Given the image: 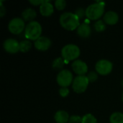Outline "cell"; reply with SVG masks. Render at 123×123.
Returning <instances> with one entry per match:
<instances>
[{
    "label": "cell",
    "mask_w": 123,
    "mask_h": 123,
    "mask_svg": "<svg viewBox=\"0 0 123 123\" xmlns=\"http://www.w3.org/2000/svg\"><path fill=\"white\" fill-rule=\"evenodd\" d=\"M44 2V1L43 0H35V1H30V3L32 4V5H35V6H37V5H41Z\"/></svg>",
    "instance_id": "cell-27"
},
{
    "label": "cell",
    "mask_w": 123,
    "mask_h": 123,
    "mask_svg": "<svg viewBox=\"0 0 123 123\" xmlns=\"http://www.w3.org/2000/svg\"><path fill=\"white\" fill-rule=\"evenodd\" d=\"M89 81L86 76H77L73 81L72 88L78 94L84 93L89 85Z\"/></svg>",
    "instance_id": "cell-5"
},
{
    "label": "cell",
    "mask_w": 123,
    "mask_h": 123,
    "mask_svg": "<svg viewBox=\"0 0 123 123\" xmlns=\"http://www.w3.org/2000/svg\"><path fill=\"white\" fill-rule=\"evenodd\" d=\"M25 21L23 19L19 17H15L12 19L8 25L9 32L14 35H19L22 33L23 30H25Z\"/></svg>",
    "instance_id": "cell-6"
},
{
    "label": "cell",
    "mask_w": 123,
    "mask_h": 123,
    "mask_svg": "<svg viewBox=\"0 0 123 123\" xmlns=\"http://www.w3.org/2000/svg\"><path fill=\"white\" fill-rule=\"evenodd\" d=\"M82 117L79 115H71L69 118L68 123H81Z\"/></svg>",
    "instance_id": "cell-23"
},
{
    "label": "cell",
    "mask_w": 123,
    "mask_h": 123,
    "mask_svg": "<svg viewBox=\"0 0 123 123\" xmlns=\"http://www.w3.org/2000/svg\"><path fill=\"white\" fill-rule=\"evenodd\" d=\"M53 6L49 1H44L40 6V12L44 17H49L53 13Z\"/></svg>",
    "instance_id": "cell-12"
},
{
    "label": "cell",
    "mask_w": 123,
    "mask_h": 123,
    "mask_svg": "<svg viewBox=\"0 0 123 123\" xmlns=\"http://www.w3.org/2000/svg\"><path fill=\"white\" fill-rule=\"evenodd\" d=\"M105 3L104 1H97L89 5L86 9V16L91 20H97L99 19L105 12Z\"/></svg>",
    "instance_id": "cell-2"
},
{
    "label": "cell",
    "mask_w": 123,
    "mask_h": 123,
    "mask_svg": "<svg viewBox=\"0 0 123 123\" xmlns=\"http://www.w3.org/2000/svg\"><path fill=\"white\" fill-rule=\"evenodd\" d=\"M36 16H37L36 12L33 9H31V8H27L25 9L22 13V19L25 21L30 22H32V20L36 17Z\"/></svg>",
    "instance_id": "cell-16"
},
{
    "label": "cell",
    "mask_w": 123,
    "mask_h": 123,
    "mask_svg": "<svg viewBox=\"0 0 123 123\" xmlns=\"http://www.w3.org/2000/svg\"><path fill=\"white\" fill-rule=\"evenodd\" d=\"M71 67L73 71L79 76H85L88 71V66L86 63L81 60H76L74 61Z\"/></svg>",
    "instance_id": "cell-10"
},
{
    "label": "cell",
    "mask_w": 123,
    "mask_h": 123,
    "mask_svg": "<svg viewBox=\"0 0 123 123\" xmlns=\"http://www.w3.org/2000/svg\"><path fill=\"white\" fill-rule=\"evenodd\" d=\"M64 63H65V61L62 58H57L53 61L52 63V67L55 70H60L63 68Z\"/></svg>",
    "instance_id": "cell-19"
},
{
    "label": "cell",
    "mask_w": 123,
    "mask_h": 123,
    "mask_svg": "<svg viewBox=\"0 0 123 123\" xmlns=\"http://www.w3.org/2000/svg\"><path fill=\"white\" fill-rule=\"evenodd\" d=\"M69 89L67 87H61L59 90V94L62 97H66L69 94Z\"/></svg>",
    "instance_id": "cell-26"
},
{
    "label": "cell",
    "mask_w": 123,
    "mask_h": 123,
    "mask_svg": "<svg viewBox=\"0 0 123 123\" xmlns=\"http://www.w3.org/2000/svg\"><path fill=\"white\" fill-rule=\"evenodd\" d=\"M94 27L95 29V30L97 32H103L106 29V25L105 22L102 20H98L97 22H96L94 25Z\"/></svg>",
    "instance_id": "cell-21"
},
{
    "label": "cell",
    "mask_w": 123,
    "mask_h": 123,
    "mask_svg": "<svg viewBox=\"0 0 123 123\" xmlns=\"http://www.w3.org/2000/svg\"><path fill=\"white\" fill-rule=\"evenodd\" d=\"M60 24L64 29L69 31L77 29L80 25L79 17L71 12H65L62 14L60 17Z\"/></svg>",
    "instance_id": "cell-1"
},
{
    "label": "cell",
    "mask_w": 123,
    "mask_h": 123,
    "mask_svg": "<svg viewBox=\"0 0 123 123\" xmlns=\"http://www.w3.org/2000/svg\"><path fill=\"white\" fill-rule=\"evenodd\" d=\"M3 47L6 52L11 54H14L19 50V43H18V41L15 39L9 38L4 42Z\"/></svg>",
    "instance_id": "cell-9"
},
{
    "label": "cell",
    "mask_w": 123,
    "mask_h": 123,
    "mask_svg": "<svg viewBox=\"0 0 123 123\" xmlns=\"http://www.w3.org/2000/svg\"><path fill=\"white\" fill-rule=\"evenodd\" d=\"M121 84H122V86H123V81H121Z\"/></svg>",
    "instance_id": "cell-29"
},
{
    "label": "cell",
    "mask_w": 123,
    "mask_h": 123,
    "mask_svg": "<svg viewBox=\"0 0 123 123\" xmlns=\"http://www.w3.org/2000/svg\"><path fill=\"white\" fill-rule=\"evenodd\" d=\"M87 78H88L89 82H94V81H96L97 80V79H98V75H97V73H95V72H94V71H92V72H90V73L88 74Z\"/></svg>",
    "instance_id": "cell-24"
},
{
    "label": "cell",
    "mask_w": 123,
    "mask_h": 123,
    "mask_svg": "<svg viewBox=\"0 0 123 123\" xmlns=\"http://www.w3.org/2000/svg\"><path fill=\"white\" fill-rule=\"evenodd\" d=\"M122 99H123V97H122Z\"/></svg>",
    "instance_id": "cell-30"
},
{
    "label": "cell",
    "mask_w": 123,
    "mask_h": 123,
    "mask_svg": "<svg viewBox=\"0 0 123 123\" xmlns=\"http://www.w3.org/2000/svg\"><path fill=\"white\" fill-rule=\"evenodd\" d=\"M79 48L74 44H68L65 45L61 50V55L65 63L74 61L79 57L80 55Z\"/></svg>",
    "instance_id": "cell-4"
},
{
    "label": "cell",
    "mask_w": 123,
    "mask_h": 123,
    "mask_svg": "<svg viewBox=\"0 0 123 123\" xmlns=\"http://www.w3.org/2000/svg\"><path fill=\"white\" fill-rule=\"evenodd\" d=\"M69 118L68 112L63 110L58 111L54 116V119L57 123H67L69 121Z\"/></svg>",
    "instance_id": "cell-15"
},
{
    "label": "cell",
    "mask_w": 123,
    "mask_h": 123,
    "mask_svg": "<svg viewBox=\"0 0 123 123\" xmlns=\"http://www.w3.org/2000/svg\"><path fill=\"white\" fill-rule=\"evenodd\" d=\"M42 33V27L38 22L32 21L29 22L25 30V36L27 40H37L40 37Z\"/></svg>",
    "instance_id": "cell-3"
},
{
    "label": "cell",
    "mask_w": 123,
    "mask_h": 123,
    "mask_svg": "<svg viewBox=\"0 0 123 123\" xmlns=\"http://www.w3.org/2000/svg\"><path fill=\"white\" fill-rule=\"evenodd\" d=\"M119 19L118 14L113 11H109L104 15V22L105 24L114 25L117 23Z\"/></svg>",
    "instance_id": "cell-13"
},
{
    "label": "cell",
    "mask_w": 123,
    "mask_h": 123,
    "mask_svg": "<svg viewBox=\"0 0 123 123\" xmlns=\"http://www.w3.org/2000/svg\"><path fill=\"white\" fill-rule=\"evenodd\" d=\"M77 34L79 35V36L84 38L89 37V35H91V27L89 25L86 23L81 24L77 28Z\"/></svg>",
    "instance_id": "cell-14"
},
{
    "label": "cell",
    "mask_w": 123,
    "mask_h": 123,
    "mask_svg": "<svg viewBox=\"0 0 123 123\" xmlns=\"http://www.w3.org/2000/svg\"><path fill=\"white\" fill-rule=\"evenodd\" d=\"M6 13V10L4 9V7L3 6V5H1V9H0V15L1 17H3L4 15V14Z\"/></svg>",
    "instance_id": "cell-28"
},
{
    "label": "cell",
    "mask_w": 123,
    "mask_h": 123,
    "mask_svg": "<svg viewBox=\"0 0 123 123\" xmlns=\"http://www.w3.org/2000/svg\"><path fill=\"white\" fill-rule=\"evenodd\" d=\"M78 17L79 19L80 18H83L85 15H86V10H84L82 8H79L76 10L75 13H74Z\"/></svg>",
    "instance_id": "cell-25"
},
{
    "label": "cell",
    "mask_w": 123,
    "mask_h": 123,
    "mask_svg": "<svg viewBox=\"0 0 123 123\" xmlns=\"http://www.w3.org/2000/svg\"><path fill=\"white\" fill-rule=\"evenodd\" d=\"M73 81L74 79L71 72L66 69L61 71L57 76V83L61 87H68L73 83Z\"/></svg>",
    "instance_id": "cell-7"
},
{
    "label": "cell",
    "mask_w": 123,
    "mask_h": 123,
    "mask_svg": "<svg viewBox=\"0 0 123 123\" xmlns=\"http://www.w3.org/2000/svg\"><path fill=\"white\" fill-rule=\"evenodd\" d=\"M32 48V43L29 40H22L19 43V50L22 53H27Z\"/></svg>",
    "instance_id": "cell-18"
},
{
    "label": "cell",
    "mask_w": 123,
    "mask_h": 123,
    "mask_svg": "<svg viewBox=\"0 0 123 123\" xmlns=\"http://www.w3.org/2000/svg\"><path fill=\"white\" fill-rule=\"evenodd\" d=\"M55 6L58 10H63L66 6V2L64 0H56L55 1Z\"/></svg>",
    "instance_id": "cell-22"
},
{
    "label": "cell",
    "mask_w": 123,
    "mask_h": 123,
    "mask_svg": "<svg viewBox=\"0 0 123 123\" xmlns=\"http://www.w3.org/2000/svg\"><path fill=\"white\" fill-rule=\"evenodd\" d=\"M113 65L112 62L107 60H100L99 61L95 66L97 72L102 76L108 75L112 71Z\"/></svg>",
    "instance_id": "cell-8"
},
{
    "label": "cell",
    "mask_w": 123,
    "mask_h": 123,
    "mask_svg": "<svg viewBox=\"0 0 123 123\" xmlns=\"http://www.w3.org/2000/svg\"><path fill=\"white\" fill-rule=\"evenodd\" d=\"M51 46V40L46 37L41 36L37 40L35 41V47L38 50L45 51L49 49Z\"/></svg>",
    "instance_id": "cell-11"
},
{
    "label": "cell",
    "mask_w": 123,
    "mask_h": 123,
    "mask_svg": "<svg viewBox=\"0 0 123 123\" xmlns=\"http://www.w3.org/2000/svg\"><path fill=\"white\" fill-rule=\"evenodd\" d=\"M110 121V123H123V113L115 112L112 114Z\"/></svg>",
    "instance_id": "cell-17"
},
{
    "label": "cell",
    "mask_w": 123,
    "mask_h": 123,
    "mask_svg": "<svg viewBox=\"0 0 123 123\" xmlns=\"http://www.w3.org/2000/svg\"><path fill=\"white\" fill-rule=\"evenodd\" d=\"M81 123H97V120L93 115L86 114L82 117Z\"/></svg>",
    "instance_id": "cell-20"
}]
</instances>
